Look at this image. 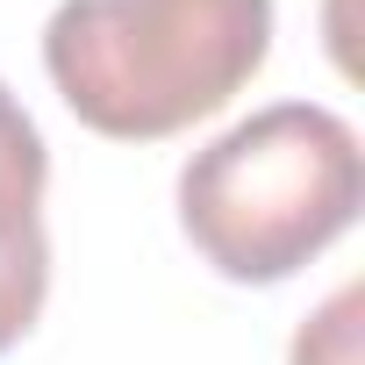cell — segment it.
Wrapping results in <instances>:
<instances>
[{
  "label": "cell",
  "instance_id": "3",
  "mask_svg": "<svg viewBox=\"0 0 365 365\" xmlns=\"http://www.w3.org/2000/svg\"><path fill=\"white\" fill-rule=\"evenodd\" d=\"M43 179L51 150L29 108L0 86V351H15L51 294V237H43Z\"/></svg>",
  "mask_w": 365,
  "mask_h": 365
},
{
  "label": "cell",
  "instance_id": "4",
  "mask_svg": "<svg viewBox=\"0 0 365 365\" xmlns=\"http://www.w3.org/2000/svg\"><path fill=\"white\" fill-rule=\"evenodd\" d=\"M358 322H365V287H336L294 336V365H358Z\"/></svg>",
  "mask_w": 365,
  "mask_h": 365
},
{
  "label": "cell",
  "instance_id": "1",
  "mask_svg": "<svg viewBox=\"0 0 365 365\" xmlns=\"http://www.w3.org/2000/svg\"><path fill=\"white\" fill-rule=\"evenodd\" d=\"M272 51V0H58L43 72L65 108L115 136L158 143L230 108Z\"/></svg>",
  "mask_w": 365,
  "mask_h": 365
},
{
  "label": "cell",
  "instance_id": "2",
  "mask_svg": "<svg viewBox=\"0 0 365 365\" xmlns=\"http://www.w3.org/2000/svg\"><path fill=\"white\" fill-rule=\"evenodd\" d=\"M365 201V150L336 108L279 101L222 129L179 172V230L237 287L294 279Z\"/></svg>",
  "mask_w": 365,
  "mask_h": 365
}]
</instances>
